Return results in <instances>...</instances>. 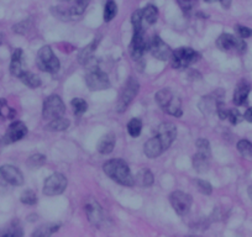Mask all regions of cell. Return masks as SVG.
Segmentation results:
<instances>
[{"instance_id": "cell-1", "label": "cell", "mask_w": 252, "mask_h": 237, "mask_svg": "<svg viewBox=\"0 0 252 237\" xmlns=\"http://www.w3.org/2000/svg\"><path fill=\"white\" fill-rule=\"evenodd\" d=\"M104 172L109 178L125 187H134L135 178L130 171L129 166L123 159H110L103 166Z\"/></svg>"}, {"instance_id": "cell-2", "label": "cell", "mask_w": 252, "mask_h": 237, "mask_svg": "<svg viewBox=\"0 0 252 237\" xmlns=\"http://www.w3.org/2000/svg\"><path fill=\"white\" fill-rule=\"evenodd\" d=\"M200 58V55L190 47H179L172 52L171 64L176 69H183L195 63Z\"/></svg>"}, {"instance_id": "cell-3", "label": "cell", "mask_w": 252, "mask_h": 237, "mask_svg": "<svg viewBox=\"0 0 252 237\" xmlns=\"http://www.w3.org/2000/svg\"><path fill=\"white\" fill-rule=\"evenodd\" d=\"M36 64L38 68L42 72H47V73L55 74L60 71V61L53 53L52 48L50 46H43L37 53V58H36Z\"/></svg>"}, {"instance_id": "cell-4", "label": "cell", "mask_w": 252, "mask_h": 237, "mask_svg": "<svg viewBox=\"0 0 252 237\" xmlns=\"http://www.w3.org/2000/svg\"><path fill=\"white\" fill-rule=\"evenodd\" d=\"M139 82L135 78H132V77H130V78L127 79V82L125 83V86H124L123 90H121L120 93V96H119L118 103H116V110H118L119 113H124L126 109L129 108L131 101L134 100V98L137 95V93H139Z\"/></svg>"}, {"instance_id": "cell-5", "label": "cell", "mask_w": 252, "mask_h": 237, "mask_svg": "<svg viewBox=\"0 0 252 237\" xmlns=\"http://www.w3.org/2000/svg\"><path fill=\"white\" fill-rule=\"evenodd\" d=\"M86 83L91 90H105L110 87V81L105 72L100 71L98 66L89 67L86 76Z\"/></svg>"}, {"instance_id": "cell-6", "label": "cell", "mask_w": 252, "mask_h": 237, "mask_svg": "<svg viewBox=\"0 0 252 237\" xmlns=\"http://www.w3.org/2000/svg\"><path fill=\"white\" fill-rule=\"evenodd\" d=\"M66 113V106L58 95H50L43 101L42 116L45 120H53L61 118Z\"/></svg>"}, {"instance_id": "cell-7", "label": "cell", "mask_w": 252, "mask_h": 237, "mask_svg": "<svg viewBox=\"0 0 252 237\" xmlns=\"http://www.w3.org/2000/svg\"><path fill=\"white\" fill-rule=\"evenodd\" d=\"M67 184V178L61 173H55L50 176L47 179L45 180L43 184V194L47 197H55V195L62 194L66 190Z\"/></svg>"}, {"instance_id": "cell-8", "label": "cell", "mask_w": 252, "mask_h": 237, "mask_svg": "<svg viewBox=\"0 0 252 237\" xmlns=\"http://www.w3.org/2000/svg\"><path fill=\"white\" fill-rule=\"evenodd\" d=\"M217 46L221 51H236L237 53H244L246 51L245 38L236 37L230 33H222L217 40Z\"/></svg>"}, {"instance_id": "cell-9", "label": "cell", "mask_w": 252, "mask_h": 237, "mask_svg": "<svg viewBox=\"0 0 252 237\" xmlns=\"http://www.w3.org/2000/svg\"><path fill=\"white\" fill-rule=\"evenodd\" d=\"M169 202H171V205L176 210L177 214L181 215V216H184V215L188 214L190 207H192L193 199L187 193L181 192V190H176V192H173L169 195Z\"/></svg>"}, {"instance_id": "cell-10", "label": "cell", "mask_w": 252, "mask_h": 237, "mask_svg": "<svg viewBox=\"0 0 252 237\" xmlns=\"http://www.w3.org/2000/svg\"><path fill=\"white\" fill-rule=\"evenodd\" d=\"M150 48V42L146 38L144 29L134 30V36H132L131 46H130V52L134 59H140Z\"/></svg>"}, {"instance_id": "cell-11", "label": "cell", "mask_w": 252, "mask_h": 237, "mask_svg": "<svg viewBox=\"0 0 252 237\" xmlns=\"http://www.w3.org/2000/svg\"><path fill=\"white\" fill-rule=\"evenodd\" d=\"M149 50L151 51L152 56L159 61H168L172 56V52H173L171 47L166 42H163V40L159 36L152 37Z\"/></svg>"}, {"instance_id": "cell-12", "label": "cell", "mask_w": 252, "mask_h": 237, "mask_svg": "<svg viewBox=\"0 0 252 237\" xmlns=\"http://www.w3.org/2000/svg\"><path fill=\"white\" fill-rule=\"evenodd\" d=\"M28 135V127L23 121H15L9 126L3 137V145H10L20 141Z\"/></svg>"}, {"instance_id": "cell-13", "label": "cell", "mask_w": 252, "mask_h": 237, "mask_svg": "<svg viewBox=\"0 0 252 237\" xmlns=\"http://www.w3.org/2000/svg\"><path fill=\"white\" fill-rule=\"evenodd\" d=\"M0 177L5 180L8 184L14 185V187H20L24 184V176L16 167L5 164L0 167Z\"/></svg>"}, {"instance_id": "cell-14", "label": "cell", "mask_w": 252, "mask_h": 237, "mask_svg": "<svg viewBox=\"0 0 252 237\" xmlns=\"http://www.w3.org/2000/svg\"><path fill=\"white\" fill-rule=\"evenodd\" d=\"M157 137L161 140L164 151L168 149L177 137V129L174 124H172V122H163V124L159 125Z\"/></svg>"}, {"instance_id": "cell-15", "label": "cell", "mask_w": 252, "mask_h": 237, "mask_svg": "<svg viewBox=\"0 0 252 237\" xmlns=\"http://www.w3.org/2000/svg\"><path fill=\"white\" fill-rule=\"evenodd\" d=\"M224 96V91L221 89H218L214 94L208 96H203L199 103V109L204 115H210L212 113L217 111V105Z\"/></svg>"}, {"instance_id": "cell-16", "label": "cell", "mask_w": 252, "mask_h": 237, "mask_svg": "<svg viewBox=\"0 0 252 237\" xmlns=\"http://www.w3.org/2000/svg\"><path fill=\"white\" fill-rule=\"evenodd\" d=\"M84 210H86L87 216L92 224L100 225V222L103 221L104 214L99 203H96L93 198H88L86 200V204H84Z\"/></svg>"}, {"instance_id": "cell-17", "label": "cell", "mask_w": 252, "mask_h": 237, "mask_svg": "<svg viewBox=\"0 0 252 237\" xmlns=\"http://www.w3.org/2000/svg\"><path fill=\"white\" fill-rule=\"evenodd\" d=\"M144 152L145 154H146V157H149V158H157L158 156H161L164 152L163 145H162L161 140L157 136L150 139L149 141L145 144Z\"/></svg>"}, {"instance_id": "cell-18", "label": "cell", "mask_w": 252, "mask_h": 237, "mask_svg": "<svg viewBox=\"0 0 252 237\" xmlns=\"http://www.w3.org/2000/svg\"><path fill=\"white\" fill-rule=\"evenodd\" d=\"M25 61H24V53L23 50L18 48L14 51L13 56H11V62H10V72L13 76L18 77L25 71Z\"/></svg>"}, {"instance_id": "cell-19", "label": "cell", "mask_w": 252, "mask_h": 237, "mask_svg": "<svg viewBox=\"0 0 252 237\" xmlns=\"http://www.w3.org/2000/svg\"><path fill=\"white\" fill-rule=\"evenodd\" d=\"M250 93V84L246 81H241L236 86L234 91V103L236 105H244Z\"/></svg>"}, {"instance_id": "cell-20", "label": "cell", "mask_w": 252, "mask_h": 237, "mask_svg": "<svg viewBox=\"0 0 252 237\" xmlns=\"http://www.w3.org/2000/svg\"><path fill=\"white\" fill-rule=\"evenodd\" d=\"M23 235L24 230L18 220L11 221L10 224L6 225V226L0 231V237H20L23 236Z\"/></svg>"}, {"instance_id": "cell-21", "label": "cell", "mask_w": 252, "mask_h": 237, "mask_svg": "<svg viewBox=\"0 0 252 237\" xmlns=\"http://www.w3.org/2000/svg\"><path fill=\"white\" fill-rule=\"evenodd\" d=\"M209 159L210 157L198 152V153H195L192 158L193 167H194V169L198 172V173H205V172L209 171V167H210Z\"/></svg>"}, {"instance_id": "cell-22", "label": "cell", "mask_w": 252, "mask_h": 237, "mask_svg": "<svg viewBox=\"0 0 252 237\" xmlns=\"http://www.w3.org/2000/svg\"><path fill=\"white\" fill-rule=\"evenodd\" d=\"M115 147V136L113 134H108L101 137V140L98 144V151L101 154H109L113 152Z\"/></svg>"}, {"instance_id": "cell-23", "label": "cell", "mask_w": 252, "mask_h": 237, "mask_svg": "<svg viewBox=\"0 0 252 237\" xmlns=\"http://www.w3.org/2000/svg\"><path fill=\"white\" fill-rule=\"evenodd\" d=\"M19 79H20V81L23 82L25 86H28L29 88H31V89H36L41 86L40 77L36 76V74H33V73H31V72L24 71L23 73L19 76Z\"/></svg>"}, {"instance_id": "cell-24", "label": "cell", "mask_w": 252, "mask_h": 237, "mask_svg": "<svg viewBox=\"0 0 252 237\" xmlns=\"http://www.w3.org/2000/svg\"><path fill=\"white\" fill-rule=\"evenodd\" d=\"M69 127V120L64 118L63 116L51 120L50 124L46 126L48 131H64Z\"/></svg>"}, {"instance_id": "cell-25", "label": "cell", "mask_w": 252, "mask_h": 237, "mask_svg": "<svg viewBox=\"0 0 252 237\" xmlns=\"http://www.w3.org/2000/svg\"><path fill=\"white\" fill-rule=\"evenodd\" d=\"M98 42L99 40H94L91 45H88L87 47H84L83 50L81 51L78 59L82 64H86L89 59H92V58L94 57V51H95L96 46H98Z\"/></svg>"}, {"instance_id": "cell-26", "label": "cell", "mask_w": 252, "mask_h": 237, "mask_svg": "<svg viewBox=\"0 0 252 237\" xmlns=\"http://www.w3.org/2000/svg\"><path fill=\"white\" fill-rule=\"evenodd\" d=\"M142 16H144V21L149 25H154L158 19V10L155 5H147L146 8L142 9Z\"/></svg>"}, {"instance_id": "cell-27", "label": "cell", "mask_w": 252, "mask_h": 237, "mask_svg": "<svg viewBox=\"0 0 252 237\" xmlns=\"http://www.w3.org/2000/svg\"><path fill=\"white\" fill-rule=\"evenodd\" d=\"M173 96H174V94L172 93L169 89H162V90H159L158 93L156 94L155 99H156L157 104H158V105L162 108V110H164V109H166V106L171 103V100L173 99Z\"/></svg>"}, {"instance_id": "cell-28", "label": "cell", "mask_w": 252, "mask_h": 237, "mask_svg": "<svg viewBox=\"0 0 252 237\" xmlns=\"http://www.w3.org/2000/svg\"><path fill=\"white\" fill-rule=\"evenodd\" d=\"M60 230V225H42V226L38 227L37 230H35L32 234V236L35 237H43V236H51L55 232H57Z\"/></svg>"}, {"instance_id": "cell-29", "label": "cell", "mask_w": 252, "mask_h": 237, "mask_svg": "<svg viewBox=\"0 0 252 237\" xmlns=\"http://www.w3.org/2000/svg\"><path fill=\"white\" fill-rule=\"evenodd\" d=\"M237 151L241 153L242 157L245 158L252 159V144L247 140H240L236 145Z\"/></svg>"}, {"instance_id": "cell-30", "label": "cell", "mask_w": 252, "mask_h": 237, "mask_svg": "<svg viewBox=\"0 0 252 237\" xmlns=\"http://www.w3.org/2000/svg\"><path fill=\"white\" fill-rule=\"evenodd\" d=\"M137 180H139L140 184L144 188H150L155 182L154 174H152L151 171H149V169H144V171L140 172Z\"/></svg>"}, {"instance_id": "cell-31", "label": "cell", "mask_w": 252, "mask_h": 237, "mask_svg": "<svg viewBox=\"0 0 252 237\" xmlns=\"http://www.w3.org/2000/svg\"><path fill=\"white\" fill-rule=\"evenodd\" d=\"M116 13H118V6H116L115 1L109 0L108 3L105 4V8H104V21L109 23V21L113 20L115 18Z\"/></svg>"}, {"instance_id": "cell-32", "label": "cell", "mask_w": 252, "mask_h": 237, "mask_svg": "<svg viewBox=\"0 0 252 237\" xmlns=\"http://www.w3.org/2000/svg\"><path fill=\"white\" fill-rule=\"evenodd\" d=\"M142 130V122L140 118H132L127 124V132L131 137H139Z\"/></svg>"}, {"instance_id": "cell-33", "label": "cell", "mask_w": 252, "mask_h": 237, "mask_svg": "<svg viewBox=\"0 0 252 237\" xmlns=\"http://www.w3.org/2000/svg\"><path fill=\"white\" fill-rule=\"evenodd\" d=\"M71 105L72 108H73L74 115L77 116L83 115V114L87 111V109H88V104H87V101L81 98H74L73 100L71 101Z\"/></svg>"}, {"instance_id": "cell-34", "label": "cell", "mask_w": 252, "mask_h": 237, "mask_svg": "<svg viewBox=\"0 0 252 237\" xmlns=\"http://www.w3.org/2000/svg\"><path fill=\"white\" fill-rule=\"evenodd\" d=\"M15 110L8 105L5 99H0V118H13Z\"/></svg>"}, {"instance_id": "cell-35", "label": "cell", "mask_w": 252, "mask_h": 237, "mask_svg": "<svg viewBox=\"0 0 252 237\" xmlns=\"http://www.w3.org/2000/svg\"><path fill=\"white\" fill-rule=\"evenodd\" d=\"M52 14L58 18L60 20L63 21H67V20H71L72 15L69 13L68 8H62V6H57V8H52Z\"/></svg>"}, {"instance_id": "cell-36", "label": "cell", "mask_w": 252, "mask_h": 237, "mask_svg": "<svg viewBox=\"0 0 252 237\" xmlns=\"http://www.w3.org/2000/svg\"><path fill=\"white\" fill-rule=\"evenodd\" d=\"M20 200H21V203L25 205H36L37 204V197H36L35 192H32V190H25V192L21 194Z\"/></svg>"}, {"instance_id": "cell-37", "label": "cell", "mask_w": 252, "mask_h": 237, "mask_svg": "<svg viewBox=\"0 0 252 237\" xmlns=\"http://www.w3.org/2000/svg\"><path fill=\"white\" fill-rule=\"evenodd\" d=\"M177 3H178L179 8L182 9L184 14L189 15V14L192 13L193 9L195 6V0H177Z\"/></svg>"}, {"instance_id": "cell-38", "label": "cell", "mask_w": 252, "mask_h": 237, "mask_svg": "<svg viewBox=\"0 0 252 237\" xmlns=\"http://www.w3.org/2000/svg\"><path fill=\"white\" fill-rule=\"evenodd\" d=\"M46 163V157L43 154H32L29 158L28 164L31 168H38V167L43 166Z\"/></svg>"}, {"instance_id": "cell-39", "label": "cell", "mask_w": 252, "mask_h": 237, "mask_svg": "<svg viewBox=\"0 0 252 237\" xmlns=\"http://www.w3.org/2000/svg\"><path fill=\"white\" fill-rule=\"evenodd\" d=\"M131 23L134 26V30H139V29H144V16H142V9L141 10H136L131 16Z\"/></svg>"}, {"instance_id": "cell-40", "label": "cell", "mask_w": 252, "mask_h": 237, "mask_svg": "<svg viewBox=\"0 0 252 237\" xmlns=\"http://www.w3.org/2000/svg\"><path fill=\"white\" fill-rule=\"evenodd\" d=\"M195 146H197L198 152H200V153L210 157V154L212 153H210V144L208 140H205V139L197 140V142H195Z\"/></svg>"}, {"instance_id": "cell-41", "label": "cell", "mask_w": 252, "mask_h": 237, "mask_svg": "<svg viewBox=\"0 0 252 237\" xmlns=\"http://www.w3.org/2000/svg\"><path fill=\"white\" fill-rule=\"evenodd\" d=\"M195 184H197L198 190H199L202 194L205 195H210L213 193V187L209 182L207 180H202V179H198L195 180Z\"/></svg>"}, {"instance_id": "cell-42", "label": "cell", "mask_w": 252, "mask_h": 237, "mask_svg": "<svg viewBox=\"0 0 252 237\" xmlns=\"http://www.w3.org/2000/svg\"><path fill=\"white\" fill-rule=\"evenodd\" d=\"M227 118L232 125H236L244 120V116L240 114L237 109H229V114H227Z\"/></svg>"}, {"instance_id": "cell-43", "label": "cell", "mask_w": 252, "mask_h": 237, "mask_svg": "<svg viewBox=\"0 0 252 237\" xmlns=\"http://www.w3.org/2000/svg\"><path fill=\"white\" fill-rule=\"evenodd\" d=\"M31 28V20H25V21H21L19 23L18 25L14 26V32L16 33H20V35H25Z\"/></svg>"}, {"instance_id": "cell-44", "label": "cell", "mask_w": 252, "mask_h": 237, "mask_svg": "<svg viewBox=\"0 0 252 237\" xmlns=\"http://www.w3.org/2000/svg\"><path fill=\"white\" fill-rule=\"evenodd\" d=\"M217 114H218V115H219V118H221V120H226V118H227L229 109H227L226 105H225V104L222 103V100H220L219 103H218V105H217Z\"/></svg>"}, {"instance_id": "cell-45", "label": "cell", "mask_w": 252, "mask_h": 237, "mask_svg": "<svg viewBox=\"0 0 252 237\" xmlns=\"http://www.w3.org/2000/svg\"><path fill=\"white\" fill-rule=\"evenodd\" d=\"M236 31H237V33H239L240 37H242V38H249L252 36V30L250 28H246V26L237 25Z\"/></svg>"}, {"instance_id": "cell-46", "label": "cell", "mask_w": 252, "mask_h": 237, "mask_svg": "<svg viewBox=\"0 0 252 237\" xmlns=\"http://www.w3.org/2000/svg\"><path fill=\"white\" fill-rule=\"evenodd\" d=\"M244 118H245V120H246V121L252 122V106H251V108L247 109L246 111H245Z\"/></svg>"}, {"instance_id": "cell-47", "label": "cell", "mask_w": 252, "mask_h": 237, "mask_svg": "<svg viewBox=\"0 0 252 237\" xmlns=\"http://www.w3.org/2000/svg\"><path fill=\"white\" fill-rule=\"evenodd\" d=\"M204 1H207V3H214V1H221L222 4H224L225 1H226L227 5H229V3H230V0H204Z\"/></svg>"}, {"instance_id": "cell-48", "label": "cell", "mask_w": 252, "mask_h": 237, "mask_svg": "<svg viewBox=\"0 0 252 237\" xmlns=\"http://www.w3.org/2000/svg\"><path fill=\"white\" fill-rule=\"evenodd\" d=\"M249 195H250V198H251V200H252V187L249 188Z\"/></svg>"}, {"instance_id": "cell-49", "label": "cell", "mask_w": 252, "mask_h": 237, "mask_svg": "<svg viewBox=\"0 0 252 237\" xmlns=\"http://www.w3.org/2000/svg\"><path fill=\"white\" fill-rule=\"evenodd\" d=\"M3 38H4V36L1 35V33H0V45H1V43H3Z\"/></svg>"}, {"instance_id": "cell-50", "label": "cell", "mask_w": 252, "mask_h": 237, "mask_svg": "<svg viewBox=\"0 0 252 237\" xmlns=\"http://www.w3.org/2000/svg\"><path fill=\"white\" fill-rule=\"evenodd\" d=\"M61 1H71V0H61Z\"/></svg>"}]
</instances>
